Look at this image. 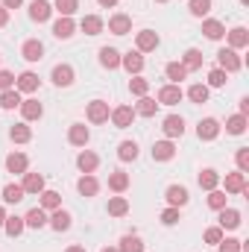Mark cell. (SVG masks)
Wrapping results in <instances>:
<instances>
[{
	"label": "cell",
	"instance_id": "cell-57",
	"mask_svg": "<svg viewBox=\"0 0 249 252\" xmlns=\"http://www.w3.org/2000/svg\"><path fill=\"white\" fill-rule=\"evenodd\" d=\"M6 24H9V9L0 6V27H6Z\"/></svg>",
	"mask_w": 249,
	"mask_h": 252
},
{
	"label": "cell",
	"instance_id": "cell-55",
	"mask_svg": "<svg viewBox=\"0 0 249 252\" xmlns=\"http://www.w3.org/2000/svg\"><path fill=\"white\" fill-rule=\"evenodd\" d=\"M9 88H15V73L0 70V91H9Z\"/></svg>",
	"mask_w": 249,
	"mask_h": 252
},
{
	"label": "cell",
	"instance_id": "cell-47",
	"mask_svg": "<svg viewBox=\"0 0 249 252\" xmlns=\"http://www.w3.org/2000/svg\"><path fill=\"white\" fill-rule=\"evenodd\" d=\"M187 12H190L193 18H205V15L211 12V0H190V3H187Z\"/></svg>",
	"mask_w": 249,
	"mask_h": 252
},
{
	"label": "cell",
	"instance_id": "cell-6",
	"mask_svg": "<svg viewBox=\"0 0 249 252\" xmlns=\"http://www.w3.org/2000/svg\"><path fill=\"white\" fill-rule=\"evenodd\" d=\"M161 132H164V138H167V141L182 138V135H185V121H182L179 115H167V118H164V124H161Z\"/></svg>",
	"mask_w": 249,
	"mask_h": 252
},
{
	"label": "cell",
	"instance_id": "cell-7",
	"mask_svg": "<svg viewBox=\"0 0 249 252\" xmlns=\"http://www.w3.org/2000/svg\"><path fill=\"white\" fill-rule=\"evenodd\" d=\"M109 118H112V124L118 126V129H129L132 121H135L138 115H135V109H132V106H118V109H112V115H109Z\"/></svg>",
	"mask_w": 249,
	"mask_h": 252
},
{
	"label": "cell",
	"instance_id": "cell-49",
	"mask_svg": "<svg viewBox=\"0 0 249 252\" xmlns=\"http://www.w3.org/2000/svg\"><path fill=\"white\" fill-rule=\"evenodd\" d=\"M3 199H6L9 205H18V202L24 199V188H21V185H6V188H3Z\"/></svg>",
	"mask_w": 249,
	"mask_h": 252
},
{
	"label": "cell",
	"instance_id": "cell-15",
	"mask_svg": "<svg viewBox=\"0 0 249 252\" xmlns=\"http://www.w3.org/2000/svg\"><path fill=\"white\" fill-rule=\"evenodd\" d=\"M21 115H24V121H41V115H44V106L38 103V100H21Z\"/></svg>",
	"mask_w": 249,
	"mask_h": 252
},
{
	"label": "cell",
	"instance_id": "cell-37",
	"mask_svg": "<svg viewBox=\"0 0 249 252\" xmlns=\"http://www.w3.org/2000/svg\"><path fill=\"white\" fill-rule=\"evenodd\" d=\"M182 64H185L187 73H190V70H199V67H202V53H199L196 47L185 50V56H182Z\"/></svg>",
	"mask_w": 249,
	"mask_h": 252
},
{
	"label": "cell",
	"instance_id": "cell-41",
	"mask_svg": "<svg viewBox=\"0 0 249 252\" xmlns=\"http://www.w3.org/2000/svg\"><path fill=\"white\" fill-rule=\"evenodd\" d=\"M118 158H121V161H135V158H138V144H135V141H121Z\"/></svg>",
	"mask_w": 249,
	"mask_h": 252
},
{
	"label": "cell",
	"instance_id": "cell-61",
	"mask_svg": "<svg viewBox=\"0 0 249 252\" xmlns=\"http://www.w3.org/2000/svg\"><path fill=\"white\" fill-rule=\"evenodd\" d=\"M3 223H6V208L0 205V226H3Z\"/></svg>",
	"mask_w": 249,
	"mask_h": 252
},
{
	"label": "cell",
	"instance_id": "cell-42",
	"mask_svg": "<svg viewBox=\"0 0 249 252\" xmlns=\"http://www.w3.org/2000/svg\"><path fill=\"white\" fill-rule=\"evenodd\" d=\"M118 250L121 252H144V241H141L138 235H124Z\"/></svg>",
	"mask_w": 249,
	"mask_h": 252
},
{
	"label": "cell",
	"instance_id": "cell-11",
	"mask_svg": "<svg viewBox=\"0 0 249 252\" xmlns=\"http://www.w3.org/2000/svg\"><path fill=\"white\" fill-rule=\"evenodd\" d=\"M196 135H199V141H214L220 135V121H214V118L199 121L196 124Z\"/></svg>",
	"mask_w": 249,
	"mask_h": 252
},
{
	"label": "cell",
	"instance_id": "cell-21",
	"mask_svg": "<svg viewBox=\"0 0 249 252\" xmlns=\"http://www.w3.org/2000/svg\"><path fill=\"white\" fill-rule=\"evenodd\" d=\"M164 196H167V202H170L173 208H182V205H187V199H190V193H187L185 185H170Z\"/></svg>",
	"mask_w": 249,
	"mask_h": 252
},
{
	"label": "cell",
	"instance_id": "cell-2",
	"mask_svg": "<svg viewBox=\"0 0 249 252\" xmlns=\"http://www.w3.org/2000/svg\"><path fill=\"white\" fill-rule=\"evenodd\" d=\"M158 44H161L158 32H153V30H141V32H135V47H138V53H153Z\"/></svg>",
	"mask_w": 249,
	"mask_h": 252
},
{
	"label": "cell",
	"instance_id": "cell-34",
	"mask_svg": "<svg viewBox=\"0 0 249 252\" xmlns=\"http://www.w3.org/2000/svg\"><path fill=\"white\" fill-rule=\"evenodd\" d=\"M9 138H12L15 144H27V141H32V129L27 124H15L9 129Z\"/></svg>",
	"mask_w": 249,
	"mask_h": 252
},
{
	"label": "cell",
	"instance_id": "cell-60",
	"mask_svg": "<svg viewBox=\"0 0 249 252\" xmlns=\"http://www.w3.org/2000/svg\"><path fill=\"white\" fill-rule=\"evenodd\" d=\"M64 252H85V247H79V244H73V247H67Z\"/></svg>",
	"mask_w": 249,
	"mask_h": 252
},
{
	"label": "cell",
	"instance_id": "cell-64",
	"mask_svg": "<svg viewBox=\"0 0 249 252\" xmlns=\"http://www.w3.org/2000/svg\"><path fill=\"white\" fill-rule=\"evenodd\" d=\"M156 3H167V0H156Z\"/></svg>",
	"mask_w": 249,
	"mask_h": 252
},
{
	"label": "cell",
	"instance_id": "cell-33",
	"mask_svg": "<svg viewBox=\"0 0 249 252\" xmlns=\"http://www.w3.org/2000/svg\"><path fill=\"white\" fill-rule=\"evenodd\" d=\"M129 188V173L124 170H115V173H109V190H115V193H124Z\"/></svg>",
	"mask_w": 249,
	"mask_h": 252
},
{
	"label": "cell",
	"instance_id": "cell-12",
	"mask_svg": "<svg viewBox=\"0 0 249 252\" xmlns=\"http://www.w3.org/2000/svg\"><path fill=\"white\" fill-rule=\"evenodd\" d=\"M67 141H70L73 147H85V144L91 141L88 126H85V124H70V129H67Z\"/></svg>",
	"mask_w": 249,
	"mask_h": 252
},
{
	"label": "cell",
	"instance_id": "cell-8",
	"mask_svg": "<svg viewBox=\"0 0 249 252\" xmlns=\"http://www.w3.org/2000/svg\"><path fill=\"white\" fill-rule=\"evenodd\" d=\"M50 15H53V3H47V0H32V3H30V18H32L35 24L50 21Z\"/></svg>",
	"mask_w": 249,
	"mask_h": 252
},
{
	"label": "cell",
	"instance_id": "cell-26",
	"mask_svg": "<svg viewBox=\"0 0 249 252\" xmlns=\"http://www.w3.org/2000/svg\"><path fill=\"white\" fill-rule=\"evenodd\" d=\"M100 64L106 70H118L121 67V53L115 47H100Z\"/></svg>",
	"mask_w": 249,
	"mask_h": 252
},
{
	"label": "cell",
	"instance_id": "cell-56",
	"mask_svg": "<svg viewBox=\"0 0 249 252\" xmlns=\"http://www.w3.org/2000/svg\"><path fill=\"white\" fill-rule=\"evenodd\" d=\"M21 3H24V0H0V6H3V9H9V12H12V9H18Z\"/></svg>",
	"mask_w": 249,
	"mask_h": 252
},
{
	"label": "cell",
	"instance_id": "cell-48",
	"mask_svg": "<svg viewBox=\"0 0 249 252\" xmlns=\"http://www.w3.org/2000/svg\"><path fill=\"white\" fill-rule=\"evenodd\" d=\"M53 9H56L62 18H70V15L79 9V0H56V3H53Z\"/></svg>",
	"mask_w": 249,
	"mask_h": 252
},
{
	"label": "cell",
	"instance_id": "cell-3",
	"mask_svg": "<svg viewBox=\"0 0 249 252\" xmlns=\"http://www.w3.org/2000/svg\"><path fill=\"white\" fill-rule=\"evenodd\" d=\"M38 85H41V79H38V73H32V70H24V73L15 79V91H18V94H35Z\"/></svg>",
	"mask_w": 249,
	"mask_h": 252
},
{
	"label": "cell",
	"instance_id": "cell-36",
	"mask_svg": "<svg viewBox=\"0 0 249 252\" xmlns=\"http://www.w3.org/2000/svg\"><path fill=\"white\" fill-rule=\"evenodd\" d=\"M109 214L112 217H126L129 214V199L126 196H112L109 199Z\"/></svg>",
	"mask_w": 249,
	"mask_h": 252
},
{
	"label": "cell",
	"instance_id": "cell-9",
	"mask_svg": "<svg viewBox=\"0 0 249 252\" xmlns=\"http://www.w3.org/2000/svg\"><path fill=\"white\" fill-rule=\"evenodd\" d=\"M50 79H53L59 88H67V85H73L76 70H73L70 64H56V67H53V73H50Z\"/></svg>",
	"mask_w": 249,
	"mask_h": 252
},
{
	"label": "cell",
	"instance_id": "cell-5",
	"mask_svg": "<svg viewBox=\"0 0 249 252\" xmlns=\"http://www.w3.org/2000/svg\"><path fill=\"white\" fill-rule=\"evenodd\" d=\"M85 115H88L91 124H106L112 112H109V103H106V100H91L88 109H85Z\"/></svg>",
	"mask_w": 249,
	"mask_h": 252
},
{
	"label": "cell",
	"instance_id": "cell-24",
	"mask_svg": "<svg viewBox=\"0 0 249 252\" xmlns=\"http://www.w3.org/2000/svg\"><path fill=\"white\" fill-rule=\"evenodd\" d=\"M27 167H30V158H27L24 153L6 156V170H9V173H27Z\"/></svg>",
	"mask_w": 249,
	"mask_h": 252
},
{
	"label": "cell",
	"instance_id": "cell-63",
	"mask_svg": "<svg viewBox=\"0 0 249 252\" xmlns=\"http://www.w3.org/2000/svg\"><path fill=\"white\" fill-rule=\"evenodd\" d=\"M241 3H244V6H249V0H241Z\"/></svg>",
	"mask_w": 249,
	"mask_h": 252
},
{
	"label": "cell",
	"instance_id": "cell-39",
	"mask_svg": "<svg viewBox=\"0 0 249 252\" xmlns=\"http://www.w3.org/2000/svg\"><path fill=\"white\" fill-rule=\"evenodd\" d=\"M164 73H167V79H170L173 85H179V82L187 76V70H185V64L182 62H170L167 67H164Z\"/></svg>",
	"mask_w": 249,
	"mask_h": 252
},
{
	"label": "cell",
	"instance_id": "cell-58",
	"mask_svg": "<svg viewBox=\"0 0 249 252\" xmlns=\"http://www.w3.org/2000/svg\"><path fill=\"white\" fill-rule=\"evenodd\" d=\"M238 115H249V97L241 100V112H238Z\"/></svg>",
	"mask_w": 249,
	"mask_h": 252
},
{
	"label": "cell",
	"instance_id": "cell-45",
	"mask_svg": "<svg viewBox=\"0 0 249 252\" xmlns=\"http://www.w3.org/2000/svg\"><path fill=\"white\" fill-rule=\"evenodd\" d=\"M226 202H229V193L226 190H208V208H214V211H220V208H226Z\"/></svg>",
	"mask_w": 249,
	"mask_h": 252
},
{
	"label": "cell",
	"instance_id": "cell-62",
	"mask_svg": "<svg viewBox=\"0 0 249 252\" xmlns=\"http://www.w3.org/2000/svg\"><path fill=\"white\" fill-rule=\"evenodd\" d=\"M100 252H121V250H118V247H103Z\"/></svg>",
	"mask_w": 249,
	"mask_h": 252
},
{
	"label": "cell",
	"instance_id": "cell-52",
	"mask_svg": "<svg viewBox=\"0 0 249 252\" xmlns=\"http://www.w3.org/2000/svg\"><path fill=\"white\" fill-rule=\"evenodd\" d=\"M202 238H205V244L217 247V244L223 241V229H220V226H211V229H205V235H202Z\"/></svg>",
	"mask_w": 249,
	"mask_h": 252
},
{
	"label": "cell",
	"instance_id": "cell-32",
	"mask_svg": "<svg viewBox=\"0 0 249 252\" xmlns=\"http://www.w3.org/2000/svg\"><path fill=\"white\" fill-rule=\"evenodd\" d=\"M196 182H199V188H202V190H214L217 185H220V173H217V170H211V167H205V170L196 176Z\"/></svg>",
	"mask_w": 249,
	"mask_h": 252
},
{
	"label": "cell",
	"instance_id": "cell-20",
	"mask_svg": "<svg viewBox=\"0 0 249 252\" xmlns=\"http://www.w3.org/2000/svg\"><path fill=\"white\" fill-rule=\"evenodd\" d=\"M24 226L27 229H44L47 226V211L44 208H30L24 214Z\"/></svg>",
	"mask_w": 249,
	"mask_h": 252
},
{
	"label": "cell",
	"instance_id": "cell-25",
	"mask_svg": "<svg viewBox=\"0 0 249 252\" xmlns=\"http://www.w3.org/2000/svg\"><path fill=\"white\" fill-rule=\"evenodd\" d=\"M41 199H38V208H44V211H56V208H62V196L56 193V190H41L38 193Z\"/></svg>",
	"mask_w": 249,
	"mask_h": 252
},
{
	"label": "cell",
	"instance_id": "cell-14",
	"mask_svg": "<svg viewBox=\"0 0 249 252\" xmlns=\"http://www.w3.org/2000/svg\"><path fill=\"white\" fill-rule=\"evenodd\" d=\"M79 30H82L85 35H100V32L106 30V21H103L100 15H85V18L79 21Z\"/></svg>",
	"mask_w": 249,
	"mask_h": 252
},
{
	"label": "cell",
	"instance_id": "cell-51",
	"mask_svg": "<svg viewBox=\"0 0 249 252\" xmlns=\"http://www.w3.org/2000/svg\"><path fill=\"white\" fill-rule=\"evenodd\" d=\"M220 252H244V241H238V238H226L223 235V241L217 244Z\"/></svg>",
	"mask_w": 249,
	"mask_h": 252
},
{
	"label": "cell",
	"instance_id": "cell-54",
	"mask_svg": "<svg viewBox=\"0 0 249 252\" xmlns=\"http://www.w3.org/2000/svg\"><path fill=\"white\" fill-rule=\"evenodd\" d=\"M161 223H164V226H176V223H179V208H173V205L164 208V211H161Z\"/></svg>",
	"mask_w": 249,
	"mask_h": 252
},
{
	"label": "cell",
	"instance_id": "cell-18",
	"mask_svg": "<svg viewBox=\"0 0 249 252\" xmlns=\"http://www.w3.org/2000/svg\"><path fill=\"white\" fill-rule=\"evenodd\" d=\"M109 32H115V35H126V32H132V18L124 15V12L112 15V18H109Z\"/></svg>",
	"mask_w": 249,
	"mask_h": 252
},
{
	"label": "cell",
	"instance_id": "cell-27",
	"mask_svg": "<svg viewBox=\"0 0 249 252\" xmlns=\"http://www.w3.org/2000/svg\"><path fill=\"white\" fill-rule=\"evenodd\" d=\"M247 190V173H226V193H244Z\"/></svg>",
	"mask_w": 249,
	"mask_h": 252
},
{
	"label": "cell",
	"instance_id": "cell-10",
	"mask_svg": "<svg viewBox=\"0 0 249 252\" xmlns=\"http://www.w3.org/2000/svg\"><path fill=\"white\" fill-rule=\"evenodd\" d=\"M21 56H24L27 62H41V59H44V44H41L38 38H30V41H24Z\"/></svg>",
	"mask_w": 249,
	"mask_h": 252
},
{
	"label": "cell",
	"instance_id": "cell-59",
	"mask_svg": "<svg viewBox=\"0 0 249 252\" xmlns=\"http://www.w3.org/2000/svg\"><path fill=\"white\" fill-rule=\"evenodd\" d=\"M97 3H100L103 9H112V6H118V0H97Z\"/></svg>",
	"mask_w": 249,
	"mask_h": 252
},
{
	"label": "cell",
	"instance_id": "cell-53",
	"mask_svg": "<svg viewBox=\"0 0 249 252\" xmlns=\"http://www.w3.org/2000/svg\"><path fill=\"white\" fill-rule=\"evenodd\" d=\"M235 161H238V170L247 173L249 170V147H241V150L235 153Z\"/></svg>",
	"mask_w": 249,
	"mask_h": 252
},
{
	"label": "cell",
	"instance_id": "cell-40",
	"mask_svg": "<svg viewBox=\"0 0 249 252\" xmlns=\"http://www.w3.org/2000/svg\"><path fill=\"white\" fill-rule=\"evenodd\" d=\"M226 132L229 135H244L247 132V115H232L226 121Z\"/></svg>",
	"mask_w": 249,
	"mask_h": 252
},
{
	"label": "cell",
	"instance_id": "cell-50",
	"mask_svg": "<svg viewBox=\"0 0 249 252\" xmlns=\"http://www.w3.org/2000/svg\"><path fill=\"white\" fill-rule=\"evenodd\" d=\"M226 70H220V67H211L208 70V88H223L226 85Z\"/></svg>",
	"mask_w": 249,
	"mask_h": 252
},
{
	"label": "cell",
	"instance_id": "cell-1",
	"mask_svg": "<svg viewBox=\"0 0 249 252\" xmlns=\"http://www.w3.org/2000/svg\"><path fill=\"white\" fill-rule=\"evenodd\" d=\"M217 67H220V70H226V73H235V70H241V67H244V62H241L238 50L223 47V50L217 53Z\"/></svg>",
	"mask_w": 249,
	"mask_h": 252
},
{
	"label": "cell",
	"instance_id": "cell-31",
	"mask_svg": "<svg viewBox=\"0 0 249 252\" xmlns=\"http://www.w3.org/2000/svg\"><path fill=\"white\" fill-rule=\"evenodd\" d=\"M76 190H79L82 196H97V190H100V182H97L91 173H82V179L76 182Z\"/></svg>",
	"mask_w": 249,
	"mask_h": 252
},
{
	"label": "cell",
	"instance_id": "cell-29",
	"mask_svg": "<svg viewBox=\"0 0 249 252\" xmlns=\"http://www.w3.org/2000/svg\"><path fill=\"white\" fill-rule=\"evenodd\" d=\"M226 35H229L232 50H241V47H247V44H249V30H247V27H235V30H229Z\"/></svg>",
	"mask_w": 249,
	"mask_h": 252
},
{
	"label": "cell",
	"instance_id": "cell-28",
	"mask_svg": "<svg viewBox=\"0 0 249 252\" xmlns=\"http://www.w3.org/2000/svg\"><path fill=\"white\" fill-rule=\"evenodd\" d=\"M73 32H76V24H73V18H59V21L53 24V35H56V38H62V41H67Z\"/></svg>",
	"mask_w": 249,
	"mask_h": 252
},
{
	"label": "cell",
	"instance_id": "cell-38",
	"mask_svg": "<svg viewBox=\"0 0 249 252\" xmlns=\"http://www.w3.org/2000/svg\"><path fill=\"white\" fill-rule=\"evenodd\" d=\"M208 85H202V82H196V85H190L187 88V100L190 103H208Z\"/></svg>",
	"mask_w": 249,
	"mask_h": 252
},
{
	"label": "cell",
	"instance_id": "cell-44",
	"mask_svg": "<svg viewBox=\"0 0 249 252\" xmlns=\"http://www.w3.org/2000/svg\"><path fill=\"white\" fill-rule=\"evenodd\" d=\"M18 106H21V94L15 88L0 91V109H18Z\"/></svg>",
	"mask_w": 249,
	"mask_h": 252
},
{
	"label": "cell",
	"instance_id": "cell-43",
	"mask_svg": "<svg viewBox=\"0 0 249 252\" xmlns=\"http://www.w3.org/2000/svg\"><path fill=\"white\" fill-rule=\"evenodd\" d=\"M129 91H132L135 97H147V91H150V79H144L141 73L132 76V79H129Z\"/></svg>",
	"mask_w": 249,
	"mask_h": 252
},
{
	"label": "cell",
	"instance_id": "cell-19",
	"mask_svg": "<svg viewBox=\"0 0 249 252\" xmlns=\"http://www.w3.org/2000/svg\"><path fill=\"white\" fill-rule=\"evenodd\" d=\"M47 226H53L56 232H67V229L73 226V217H70V214H67L64 208H56V211H53V214L47 217Z\"/></svg>",
	"mask_w": 249,
	"mask_h": 252
},
{
	"label": "cell",
	"instance_id": "cell-30",
	"mask_svg": "<svg viewBox=\"0 0 249 252\" xmlns=\"http://www.w3.org/2000/svg\"><path fill=\"white\" fill-rule=\"evenodd\" d=\"M202 32H205V38H211V41H220V38L226 35V27H223L220 21L208 18V21H202Z\"/></svg>",
	"mask_w": 249,
	"mask_h": 252
},
{
	"label": "cell",
	"instance_id": "cell-46",
	"mask_svg": "<svg viewBox=\"0 0 249 252\" xmlns=\"http://www.w3.org/2000/svg\"><path fill=\"white\" fill-rule=\"evenodd\" d=\"M3 229H6V235H9V238H18V235H21L27 226H24V217H6Z\"/></svg>",
	"mask_w": 249,
	"mask_h": 252
},
{
	"label": "cell",
	"instance_id": "cell-35",
	"mask_svg": "<svg viewBox=\"0 0 249 252\" xmlns=\"http://www.w3.org/2000/svg\"><path fill=\"white\" fill-rule=\"evenodd\" d=\"M156 112H158V103L153 97H141L138 106H135V115H141V118H153Z\"/></svg>",
	"mask_w": 249,
	"mask_h": 252
},
{
	"label": "cell",
	"instance_id": "cell-17",
	"mask_svg": "<svg viewBox=\"0 0 249 252\" xmlns=\"http://www.w3.org/2000/svg\"><path fill=\"white\" fill-rule=\"evenodd\" d=\"M76 167H79L82 173H94V170L100 167V156L91 153V150H82V153L76 156Z\"/></svg>",
	"mask_w": 249,
	"mask_h": 252
},
{
	"label": "cell",
	"instance_id": "cell-23",
	"mask_svg": "<svg viewBox=\"0 0 249 252\" xmlns=\"http://www.w3.org/2000/svg\"><path fill=\"white\" fill-rule=\"evenodd\" d=\"M21 188H24V193H41L44 190V176L41 173H24V182H21Z\"/></svg>",
	"mask_w": 249,
	"mask_h": 252
},
{
	"label": "cell",
	"instance_id": "cell-22",
	"mask_svg": "<svg viewBox=\"0 0 249 252\" xmlns=\"http://www.w3.org/2000/svg\"><path fill=\"white\" fill-rule=\"evenodd\" d=\"M217 220H220V229H238L241 226V211L226 205V208H220V217Z\"/></svg>",
	"mask_w": 249,
	"mask_h": 252
},
{
	"label": "cell",
	"instance_id": "cell-13",
	"mask_svg": "<svg viewBox=\"0 0 249 252\" xmlns=\"http://www.w3.org/2000/svg\"><path fill=\"white\" fill-rule=\"evenodd\" d=\"M121 67H126L132 76H138V73L144 70V53H138V50H129L126 56H121Z\"/></svg>",
	"mask_w": 249,
	"mask_h": 252
},
{
	"label": "cell",
	"instance_id": "cell-4",
	"mask_svg": "<svg viewBox=\"0 0 249 252\" xmlns=\"http://www.w3.org/2000/svg\"><path fill=\"white\" fill-rule=\"evenodd\" d=\"M182 97H185V91H182V85H161L158 88V106H176V103H182Z\"/></svg>",
	"mask_w": 249,
	"mask_h": 252
},
{
	"label": "cell",
	"instance_id": "cell-16",
	"mask_svg": "<svg viewBox=\"0 0 249 252\" xmlns=\"http://www.w3.org/2000/svg\"><path fill=\"white\" fill-rule=\"evenodd\" d=\"M176 156V147H173V141H156L153 144V161H170Z\"/></svg>",
	"mask_w": 249,
	"mask_h": 252
}]
</instances>
